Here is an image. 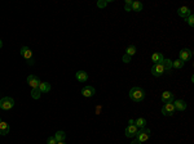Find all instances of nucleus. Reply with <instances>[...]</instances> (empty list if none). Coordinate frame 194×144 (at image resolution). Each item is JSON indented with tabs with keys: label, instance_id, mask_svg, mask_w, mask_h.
I'll return each instance as SVG.
<instances>
[{
	"label": "nucleus",
	"instance_id": "obj_1",
	"mask_svg": "<svg viewBox=\"0 0 194 144\" xmlns=\"http://www.w3.org/2000/svg\"><path fill=\"white\" fill-rule=\"evenodd\" d=\"M129 98L133 102H142L145 99V90L139 88V86H135V88L129 90Z\"/></svg>",
	"mask_w": 194,
	"mask_h": 144
},
{
	"label": "nucleus",
	"instance_id": "obj_2",
	"mask_svg": "<svg viewBox=\"0 0 194 144\" xmlns=\"http://www.w3.org/2000/svg\"><path fill=\"white\" fill-rule=\"evenodd\" d=\"M150 134H152V131L149 130V129H140V130L137 131V134H136V140L140 142V143H145L146 140H149L150 138Z\"/></svg>",
	"mask_w": 194,
	"mask_h": 144
},
{
	"label": "nucleus",
	"instance_id": "obj_3",
	"mask_svg": "<svg viewBox=\"0 0 194 144\" xmlns=\"http://www.w3.org/2000/svg\"><path fill=\"white\" fill-rule=\"evenodd\" d=\"M14 107V99L11 97H4L0 99V108L4 111H9L11 108Z\"/></svg>",
	"mask_w": 194,
	"mask_h": 144
},
{
	"label": "nucleus",
	"instance_id": "obj_4",
	"mask_svg": "<svg viewBox=\"0 0 194 144\" xmlns=\"http://www.w3.org/2000/svg\"><path fill=\"white\" fill-rule=\"evenodd\" d=\"M139 131V129L135 126V124H133V120H129V124L127 125V127H125V136L127 138H133L136 136V134H137Z\"/></svg>",
	"mask_w": 194,
	"mask_h": 144
},
{
	"label": "nucleus",
	"instance_id": "obj_5",
	"mask_svg": "<svg viewBox=\"0 0 194 144\" xmlns=\"http://www.w3.org/2000/svg\"><path fill=\"white\" fill-rule=\"evenodd\" d=\"M192 55H193V52L190 49H188V48H184L179 53V59H181L182 62H186L192 58Z\"/></svg>",
	"mask_w": 194,
	"mask_h": 144
},
{
	"label": "nucleus",
	"instance_id": "obj_6",
	"mask_svg": "<svg viewBox=\"0 0 194 144\" xmlns=\"http://www.w3.org/2000/svg\"><path fill=\"white\" fill-rule=\"evenodd\" d=\"M166 70H164V67L162 66V63H158V64H154L152 67V75L155 76V77H159V76H162Z\"/></svg>",
	"mask_w": 194,
	"mask_h": 144
},
{
	"label": "nucleus",
	"instance_id": "obj_7",
	"mask_svg": "<svg viewBox=\"0 0 194 144\" xmlns=\"http://www.w3.org/2000/svg\"><path fill=\"white\" fill-rule=\"evenodd\" d=\"M162 113L164 116H172L175 113V107H173V103H166L162 108Z\"/></svg>",
	"mask_w": 194,
	"mask_h": 144
},
{
	"label": "nucleus",
	"instance_id": "obj_8",
	"mask_svg": "<svg viewBox=\"0 0 194 144\" xmlns=\"http://www.w3.org/2000/svg\"><path fill=\"white\" fill-rule=\"evenodd\" d=\"M173 103V107H175V111H185L186 109V103L184 102L182 99H176L175 102H172Z\"/></svg>",
	"mask_w": 194,
	"mask_h": 144
},
{
	"label": "nucleus",
	"instance_id": "obj_9",
	"mask_svg": "<svg viewBox=\"0 0 194 144\" xmlns=\"http://www.w3.org/2000/svg\"><path fill=\"white\" fill-rule=\"evenodd\" d=\"M95 93H96L95 88H93V86H89V85L88 86H84V88L82 89V94H83V97H85V98L93 97Z\"/></svg>",
	"mask_w": 194,
	"mask_h": 144
},
{
	"label": "nucleus",
	"instance_id": "obj_10",
	"mask_svg": "<svg viewBox=\"0 0 194 144\" xmlns=\"http://www.w3.org/2000/svg\"><path fill=\"white\" fill-rule=\"evenodd\" d=\"M27 83H28V85L31 86V89H36L39 86V84H40V80H39L35 75H30L27 77Z\"/></svg>",
	"mask_w": 194,
	"mask_h": 144
},
{
	"label": "nucleus",
	"instance_id": "obj_11",
	"mask_svg": "<svg viewBox=\"0 0 194 144\" xmlns=\"http://www.w3.org/2000/svg\"><path fill=\"white\" fill-rule=\"evenodd\" d=\"M21 55H22L26 61L32 59V52H31L30 48H27V46H22V48H21Z\"/></svg>",
	"mask_w": 194,
	"mask_h": 144
},
{
	"label": "nucleus",
	"instance_id": "obj_12",
	"mask_svg": "<svg viewBox=\"0 0 194 144\" xmlns=\"http://www.w3.org/2000/svg\"><path fill=\"white\" fill-rule=\"evenodd\" d=\"M173 99H175V97H173V94L171 92H164L162 94V102L164 104H166V103H172Z\"/></svg>",
	"mask_w": 194,
	"mask_h": 144
},
{
	"label": "nucleus",
	"instance_id": "obj_13",
	"mask_svg": "<svg viewBox=\"0 0 194 144\" xmlns=\"http://www.w3.org/2000/svg\"><path fill=\"white\" fill-rule=\"evenodd\" d=\"M177 14H179V16H180L181 18H186V17L190 16L192 12H190V9H189L188 7H181V8L177 9Z\"/></svg>",
	"mask_w": 194,
	"mask_h": 144
},
{
	"label": "nucleus",
	"instance_id": "obj_14",
	"mask_svg": "<svg viewBox=\"0 0 194 144\" xmlns=\"http://www.w3.org/2000/svg\"><path fill=\"white\" fill-rule=\"evenodd\" d=\"M11 131V127H9V125L4 121H0V135H7Z\"/></svg>",
	"mask_w": 194,
	"mask_h": 144
},
{
	"label": "nucleus",
	"instance_id": "obj_15",
	"mask_svg": "<svg viewBox=\"0 0 194 144\" xmlns=\"http://www.w3.org/2000/svg\"><path fill=\"white\" fill-rule=\"evenodd\" d=\"M75 77H76L78 81H80V83H85V81L88 80V75H87L85 71H78Z\"/></svg>",
	"mask_w": 194,
	"mask_h": 144
},
{
	"label": "nucleus",
	"instance_id": "obj_16",
	"mask_svg": "<svg viewBox=\"0 0 194 144\" xmlns=\"http://www.w3.org/2000/svg\"><path fill=\"white\" fill-rule=\"evenodd\" d=\"M38 88H39V90H40V93H48L52 89L51 88V84L49 83H44V81H43V83L40 81V84H39Z\"/></svg>",
	"mask_w": 194,
	"mask_h": 144
},
{
	"label": "nucleus",
	"instance_id": "obj_17",
	"mask_svg": "<svg viewBox=\"0 0 194 144\" xmlns=\"http://www.w3.org/2000/svg\"><path fill=\"white\" fill-rule=\"evenodd\" d=\"M164 59V57L162 53H154L152 55V61L154 62V64H158V63H162V61Z\"/></svg>",
	"mask_w": 194,
	"mask_h": 144
},
{
	"label": "nucleus",
	"instance_id": "obj_18",
	"mask_svg": "<svg viewBox=\"0 0 194 144\" xmlns=\"http://www.w3.org/2000/svg\"><path fill=\"white\" fill-rule=\"evenodd\" d=\"M144 9V4L141 2H132V5H131V11L135 12H141Z\"/></svg>",
	"mask_w": 194,
	"mask_h": 144
},
{
	"label": "nucleus",
	"instance_id": "obj_19",
	"mask_svg": "<svg viewBox=\"0 0 194 144\" xmlns=\"http://www.w3.org/2000/svg\"><path fill=\"white\" fill-rule=\"evenodd\" d=\"M133 124H135V126L137 127V129H144L145 125H146V120L142 118V117H140V118L136 120V121H133Z\"/></svg>",
	"mask_w": 194,
	"mask_h": 144
},
{
	"label": "nucleus",
	"instance_id": "obj_20",
	"mask_svg": "<svg viewBox=\"0 0 194 144\" xmlns=\"http://www.w3.org/2000/svg\"><path fill=\"white\" fill-rule=\"evenodd\" d=\"M65 138H66V133H65V131H62V130L57 131V133L55 134V139H56L57 142H64V140H65Z\"/></svg>",
	"mask_w": 194,
	"mask_h": 144
},
{
	"label": "nucleus",
	"instance_id": "obj_21",
	"mask_svg": "<svg viewBox=\"0 0 194 144\" xmlns=\"http://www.w3.org/2000/svg\"><path fill=\"white\" fill-rule=\"evenodd\" d=\"M162 66L164 67V70H166V71L171 70V68H172V61H171V59H168V58L163 59V61H162Z\"/></svg>",
	"mask_w": 194,
	"mask_h": 144
},
{
	"label": "nucleus",
	"instance_id": "obj_22",
	"mask_svg": "<svg viewBox=\"0 0 194 144\" xmlns=\"http://www.w3.org/2000/svg\"><path fill=\"white\" fill-rule=\"evenodd\" d=\"M124 54H127V55H129V57L135 55V54H136V46H135V45H129L127 49H125V53H124Z\"/></svg>",
	"mask_w": 194,
	"mask_h": 144
},
{
	"label": "nucleus",
	"instance_id": "obj_23",
	"mask_svg": "<svg viewBox=\"0 0 194 144\" xmlns=\"http://www.w3.org/2000/svg\"><path fill=\"white\" fill-rule=\"evenodd\" d=\"M172 67H173V68H182V67H184V62L181 59H176L175 62H172Z\"/></svg>",
	"mask_w": 194,
	"mask_h": 144
},
{
	"label": "nucleus",
	"instance_id": "obj_24",
	"mask_svg": "<svg viewBox=\"0 0 194 144\" xmlns=\"http://www.w3.org/2000/svg\"><path fill=\"white\" fill-rule=\"evenodd\" d=\"M40 95H42V93H40V90H39V88L32 89V92H31V97H32L34 99H39V98H40Z\"/></svg>",
	"mask_w": 194,
	"mask_h": 144
},
{
	"label": "nucleus",
	"instance_id": "obj_25",
	"mask_svg": "<svg viewBox=\"0 0 194 144\" xmlns=\"http://www.w3.org/2000/svg\"><path fill=\"white\" fill-rule=\"evenodd\" d=\"M185 21L188 22V25L190 26V27H193V26H194V16H193V14H190L189 17H186V18H185Z\"/></svg>",
	"mask_w": 194,
	"mask_h": 144
},
{
	"label": "nucleus",
	"instance_id": "obj_26",
	"mask_svg": "<svg viewBox=\"0 0 194 144\" xmlns=\"http://www.w3.org/2000/svg\"><path fill=\"white\" fill-rule=\"evenodd\" d=\"M47 144H57V140L55 139V136H49L47 139Z\"/></svg>",
	"mask_w": 194,
	"mask_h": 144
},
{
	"label": "nucleus",
	"instance_id": "obj_27",
	"mask_svg": "<svg viewBox=\"0 0 194 144\" xmlns=\"http://www.w3.org/2000/svg\"><path fill=\"white\" fill-rule=\"evenodd\" d=\"M131 5H132V2L127 0V2H125V11L127 12H131Z\"/></svg>",
	"mask_w": 194,
	"mask_h": 144
},
{
	"label": "nucleus",
	"instance_id": "obj_28",
	"mask_svg": "<svg viewBox=\"0 0 194 144\" xmlns=\"http://www.w3.org/2000/svg\"><path fill=\"white\" fill-rule=\"evenodd\" d=\"M109 2H102V0H100L99 3H97V5H99V8H105L106 5H108Z\"/></svg>",
	"mask_w": 194,
	"mask_h": 144
},
{
	"label": "nucleus",
	"instance_id": "obj_29",
	"mask_svg": "<svg viewBox=\"0 0 194 144\" xmlns=\"http://www.w3.org/2000/svg\"><path fill=\"white\" fill-rule=\"evenodd\" d=\"M122 59H123L124 63H129V62H131V57H129V55H127V54H124Z\"/></svg>",
	"mask_w": 194,
	"mask_h": 144
},
{
	"label": "nucleus",
	"instance_id": "obj_30",
	"mask_svg": "<svg viewBox=\"0 0 194 144\" xmlns=\"http://www.w3.org/2000/svg\"><path fill=\"white\" fill-rule=\"evenodd\" d=\"M131 144H141V143H140V142H137V140H136V139H135V140H133L132 143H131Z\"/></svg>",
	"mask_w": 194,
	"mask_h": 144
},
{
	"label": "nucleus",
	"instance_id": "obj_31",
	"mask_svg": "<svg viewBox=\"0 0 194 144\" xmlns=\"http://www.w3.org/2000/svg\"><path fill=\"white\" fill-rule=\"evenodd\" d=\"M2 48H3V41L0 40V49H2Z\"/></svg>",
	"mask_w": 194,
	"mask_h": 144
},
{
	"label": "nucleus",
	"instance_id": "obj_32",
	"mask_svg": "<svg viewBox=\"0 0 194 144\" xmlns=\"http://www.w3.org/2000/svg\"><path fill=\"white\" fill-rule=\"evenodd\" d=\"M57 144H65L64 142H57Z\"/></svg>",
	"mask_w": 194,
	"mask_h": 144
}]
</instances>
